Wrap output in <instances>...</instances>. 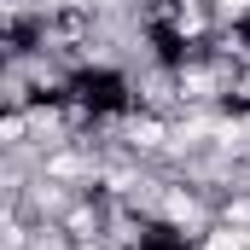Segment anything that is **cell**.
<instances>
[{
  "mask_svg": "<svg viewBox=\"0 0 250 250\" xmlns=\"http://www.w3.org/2000/svg\"><path fill=\"white\" fill-rule=\"evenodd\" d=\"M209 12H215V23H245L250 0H209Z\"/></svg>",
  "mask_w": 250,
  "mask_h": 250,
  "instance_id": "2",
  "label": "cell"
},
{
  "mask_svg": "<svg viewBox=\"0 0 250 250\" xmlns=\"http://www.w3.org/2000/svg\"><path fill=\"white\" fill-rule=\"evenodd\" d=\"M198 250H250V227H233V221H209Z\"/></svg>",
  "mask_w": 250,
  "mask_h": 250,
  "instance_id": "1",
  "label": "cell"
}]
</instances>
